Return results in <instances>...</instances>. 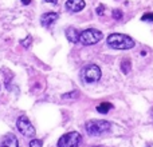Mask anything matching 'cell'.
Segmentation results:
<instances>
[{"label":"cell","instance_id":"8992f818","mask_svg":"<svg viewBox=\"0 0 153 147\" xmlns=\"http://www.w3.org/2000/svg\"><path fill=\"white\" fill-rule=\"evenodd\" d=\"M82 142V135L76 131L63 134L58 140V147H78Z\"/></svg>","mask_w":153,"mask_h":147},{"label":"cell","instance_id":"8fae6325","mask_svg":"<svg viewBox=\"0 0 153 147\" xmlns=\"http://www.w3.org/2000/svg\"><path fill=\"white\" fill-rule=\"evenodd\" d=\"M111 108H113V106H111L110 103L103 102V103H101V104L97 107V111H98V112H101V114H108Z\"/></svg>","mask_w":153,"mask_h":147},{"label":"cell","instance_id":"ffe728a7","mask_svg":"<svg viewBox=\"0 0 153 147\" xmlns=\"http://www.w3.org/2000/svg\"><path fill=\"white\" fill-rule=\"evenodd\" d=\"M22 3H23V4H30V3H31V0H22Z\"/></svg>","mask_w":153,"mask_h":147},{"label":"cell","instance_id":"5b68a950","mask_svg":"<svg viewBox=\"0 0 153 147\" xmlns=\"http://www.w3.org/2000/svg\"><path fill=\"white\" fill-rule=\"evenodd\" d=\"M16 127H18V130L20 131V134L23 135V137L34 138L35 135H36V130H35V127L31 124L30 119L27 118L26 115L19 116L18 121H16Z\"/></svg>","mask_w":153,"mask_h":147},{"label":"cell","instance_id":"d6986e66","mask_svg":"<svg viewBox=\"0 0 153 147\" xmlns=\"http://www.w3.org/2000/svg\"><path fill=\"white\" fill-rule=\"evenodd\" d=\"M43 1H46V3H51V4H56V3H58V0H43Z\"/></svg>","mask_w":153,"mask_h":147},{"label":"cell","instance_id":"44dd1931","mask_svg":"<svg viewBox=\"0 0 153 147\" xmlns=\"http://www.w3.org/2000/svg\"><path fill=\"white\" fill-rule=\"evenodd\" d=\"M91 147H101V146H91Z\"/></svg>","mask_w":153,"mask_h":147},{"label":"cell","instance_id":"6da1fadb","mask_svg":"<svg viewBox=\"0 0 153 147\" xmlns=\"http://www.w3.org/2000/svg\"><path fill=\"white\" fill-rule=\"evenodd\" d=\"M109 47L114 48V50H130L134 47V40L130 36L124 34H111L106 39Z\"/></svg>","mask_w":153,"mask_h":147},{"label":"cell","instance_id":"9a60e30c","mask_svg":"<svg viewBox=\"0 0 153 147\" xmlns=\"http://www.w3.org/2000/svg\"><path fill=\"white\" fill-rule=\"evenodd\" d=\"M143 21H151L153 23V12H148V13H144L143 18H141Z\"/></svg>","mask_w":153,"mask_h":147},{"label":"cell","instance_id":"3957f363","mask_svg":"<svg viewBox=\"0 0 153 147\" xmlns=\"http://www.w3.org/2000/svg\"><path fill=\"white\" fill-rule=\"evenodd\" d=\"M102 37L103 35L101 31H98L95 28H87L79 34V42L83 46H93L97 44L100 40H102Z\"/></svg>","mask_w":153,"mask_h":147},{"label":"cell","instance_id":"e0dca14e","mask_svg":"<svg viewBox=\"0 0 153 147\" xmlns=\"http://www.w3.org/2000/svg\"><path fill=\"white\" fill-rule=\"evenodd\" d=\"M31 42H32V37H31V36H27V39H26V40H22L20 44H22V46H24L26 48H28V46H30V43H31Z\"/></svg>","mask_w":153,"mask_h":147},{"label":"cell","instance_id":"ba28073f","mask_svg":"<svg viewBox=\"0 0 153 147\" xmlns=\"http://www.w3.org/2000/svg\"><path fill=\"white\" fill-rule=\"evenodd\" d=\"M56 20H58V13L56 12H46L40 16V24H42L43 27H46V28L50 27L51 24Z\"/></svg>","mask_w":153,"mask_h":147},{"label":"cell","instance_id":"2e32d148","mask_svg":"<svg viewBox=\"0 0 153 147\" xmlns=\"http://www.w3.org/2000/svg\"><path fill=\"white\" fill-rule=\"evenodd\" d=\"M43 146V142L40 139H31L30 142V147H42Z\"/></svg>","mask_w":153,"mask_h":147},{"label":"cell","instance_id":"52a82bcc","mask_svg":"<svg viewBox=\"0 0 153 147\" xmlns=\"http://www.w3.org/2000/svg\"><path fill=\"white\" fill-rule=\"evenodd\" d=\"M85 0H67L66 1V10L70 12H79L85 8Z\"/></svg>","mask_w":153,"mask_h":147},{"label":"cell","instance_id":"277c9868","mask_svg":"<svg viewBox=\"0 0 153 147\" xmlns=\"http://www.w3.org/2000/svg\"><path fill=\"white\" fill-rule=\"evenodd\" d=\"M101 76H102V72L97 64H89L83 67L81 71V78L85 83H95L101 79Z\"/></svg>","mask_w":153,"mask_h":147},{"label":"cell","instance_id":"5bb4252c","mask_svg":"<svg viewBox=\"0 0 153 147\" xmlns=\"http://www.w3.org/2000/svg\"><path fill=\"white\" fill-rule=\"evenodd\" d=\"M111 15H113V18L116 19V20H121L122 16H124V13H122V11H121V10H113Z\"/></svg>","mask_w":153,"mask_h":147},{"label":"cell","instance_id":"30bf717a","mask_svg":"<svg viewBox=\"0 0 153 147\" xmlns=\"http://www.w3.org/2000/svg\"><path fill=\"white\" fill-rule=\"evenodd\" d=\"M66 37L70 43H76L79 42V32L74 27H69L66 28Z\"/></svg>","mask_w":153,"mask_h":147},{"label":"cell","instance_id":"9c48e42d","mask_svg":"<svg viewBox=\"0 0 153 147\" xmlns=\"http://www.w3.org/2000/svg\"><path fill=\"white\" fill-rule=\"evenodd\" d=\"M0 147H19L18 145V138L13 134H7L1 138V142H0Z\"/></svg>","mask_w":153,"mask_h":147},{"label":"cell","instance_id":"4fadbf2b","mask_svg":"<svg viewBox=\"0 0 153 147\" xmlns=\"http://www.w3.org/2000/svg\"><path fill=\"white\" fill-rule=\"evenodd\" d=\"M78 96H79V92L73 91V92H70V94H65L62 98H63V99H76Z\"/></svg>","mask_w":153,"mask_h":147},{"label":"cell","instance_id":"ac0fdd59","mask_svg":"<svg viewBox=\"0 0 153 147\" xmlns=\"http://www.w3.org/2000/svg\"><path fill=\"white\" fill-rule=\"evenodd\" d=\"M103 12H105V5H98V8H97V15H103Z\"/></svg>","mask_w":153,"mask_h":147},{"label":"cell","instance_id":"7a4b0ae2","mask_svg":"<svg viewBox=\"0 0 153 147\" xmlns=\"http://www.w3.org/2000/svg\"><path fill=\"white\" fill-rule=\"evenodd\" d=\"M85 129H86L87 134L91 135V137H100V135L105 134L111 129V123L108 121L93 119V121H89L85 124Z\"/></svg>","mask_w":153,"mask_h":147},{"label":"cell","instance_id":"7c38bea8","mask_svg":"<svg viewBox=\"0 0 153 147\" xmlns=\"http://www.w3.org/2000/svg\"><path fill=\"white\" fill-rule=\"evenodd\" d=\"M121 71L124 74H129L130 72V60L129 59H125L121 63Z\"/></svg>","mask_w":153,"mask_h":147}]
</instances>
